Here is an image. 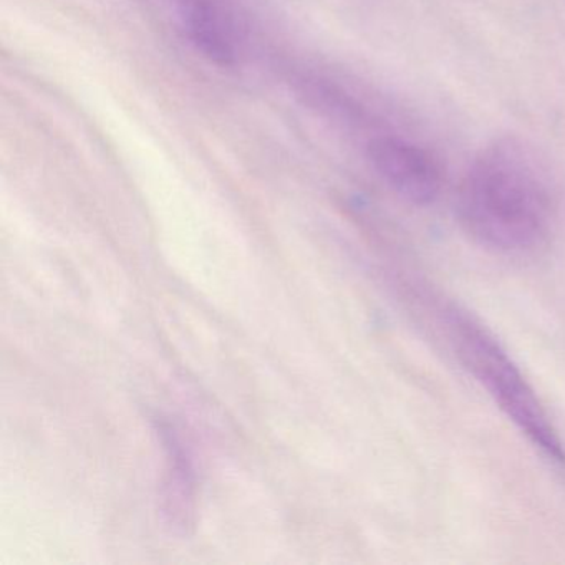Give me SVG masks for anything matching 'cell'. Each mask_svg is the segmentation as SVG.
I'll return each mask as SVG.
<instances>
[{"label":"cell","mask_w":565,"mask_h":565,"mask_svg":"<svg viewBox=\"0 0 565 565\" xmlns=\"http://www.w3.org/2000/svg\"><path fill=\"white\" fill-rule=\"evenodd\" d=\"M555 207L547 170L518 138H499L482 148L456 196V214L465 233L502 256H525L544 246Z\"/></svg>","instance_id":"6da1fadb"},{"label":"cell","mask_w":565,"mask_h":565,"mask_svg":"<svg viewBox=\"0 0 565 565\" xmlns=\"http://www.w3.org/2000/svg\"><path fill=\"white\" fill-rule=\"evenodd\" d=\"M439 320L459 362L505 418L547 461L565 469V441L537 393L494 333L456 303H443Z\"/></svg>","instance_id":"7a4b0ae2"},{"label":"cell","mask_w":565,"mask_h":565,"mask_svg":"<svg viewBox=\"0 0 565 565\" xmlns=\"http://www.w3.org/2000/svg\"><path fill=\"white\" fill-rule=\"evenodd\" d=\"M366 157L376 174L402 200L415 206H429L441 194V163L423 145L402 135L380 134L366 143Z\"/></svg>","instance_id":"3957f363"},{"label":"cell","mask_w":565,"mask_h":565,"mask_svg":"<svg viewBox=\"0 0 565 565\" xmlns=\"http://www.w3.org/2000/svg\"><path fill=\"white\" fill-rule=\"evenodd\" d=\"M178 14L191 44L213 64H236L233 24L216 0H178Z\"/></svg>","instance_id":"277c9868"}]
</instances>
